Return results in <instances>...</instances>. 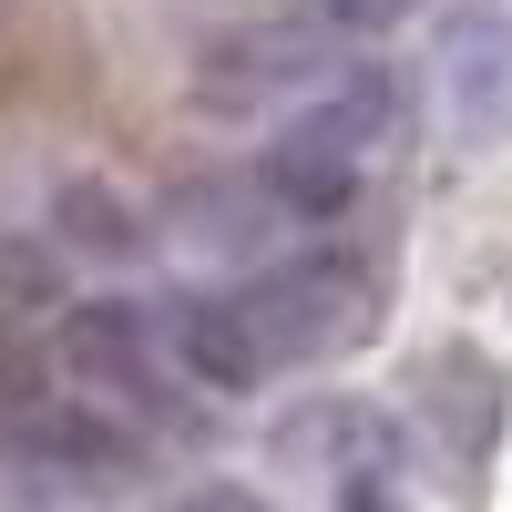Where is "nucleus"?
Wrapping results in <instances>:
<instances>
[{
  "label": "nucleus",
  "instance_id": "nucleus-4",
  "mask_svg": "<svg viewBox=\"0 0 512 512\" xmlns=\"http://www.w3.org/2000/svg\"><path fill=\"white\" fill-rule=\"evenodd\" d=\"M62 390L82 400V410H103V420H123V431H154L164 410V359H154V328H144V308H123V297H93V308H72L62 318Z\"/></svg>",
  "mask_w": 512,
  "mask_h": 512
},
{
  "label": "nucleus",
  "instance_id": "nucleus-9",
  "mask_svg": "<svg viewBox=\"0 0 512 512\" xmlns=\"http://www.w3.org/2000/svg\"><path fill=\"white\" fill-rule=\"evenodd\" d=\"M297 11H308L328 41H379V31H400L420 0H297Z\"/></svg>",
  "mask_w": 512,
  "mask_h": 512
},
{
  "label": "nucleus",
  "instance_id": "nucleus-1",
  "mask_svg": "<svg viewBox=\"0 0 512 512\" xmlns=\"http://www.w3.org/2000/svg\"><path fill=\"white\" fill-rule=\"evenodd\" d=\"M379 256L359 246H308V256H277L267 277L216 287V297H185L175 308V359L205 390H256L277 369H328L379 338Z\"/></svg>",
  "mask_w": 512,
  "mask_h": 512
},
{
  "label": "nucleus",
  "instance_id": "nucleus-8",
  "mask_svg": "<svg viewBox=\"0 0 512 512\" xmlns=\"http://www.w3.org/2000/svg\"><path fill=\"white\" fill-rule=\"evenodd\" d=\"M52 226L72 246H93V256H134L144 246V216H123V195H103V185H62L52 195Z\"/></svg>",
  "mask_w": 512,
  "mask_h": 512
},
{
  "label": "nucleus",
  "instance_id": "nucleus-5",
  "mask_svg": "<svg viewBox=\"0 0 512 512\" xmlns=\"http://www.w3.org/2000/svg\"><path fill=\"white\" fill-rule=\"evenodd\" d=\"M328 72H338V41L297 11L277 31H236L205 52V103H226V113H297V103H318L328 93Z\"/></svg>",
  "mask_w": 512,
  "mask_h": 512
},
{
  "label": "nucleus",
  "instance_id": "nucleus-7",
  "mask_svg": "<svg viewBox=\"0 0 512 512\" xmlns=\"http://www.w3.org/2000/svg\"><path fill=\"white\" fill-rule=\"evenodd\" d=\"M451 103H461V134H482V144L512 134V21L492 0L451 31Z\"/></svg>",
  "mask_w": 512,
  "mask_h": 512
},
{
  "label": "nucleus",
  "instance_id": "nucleus-2",
  "mask_svg": "<svg viewBox=\"0 0 512 512\" xmlns=\"http://www.w3.org/2000/svg\"><path fill=\"white\" fill-rule=\"evenodd\" d=\"M144 472V441L82 400H41L0 420V502L11 512H62V502H113Z\"/></svg>",
  "mask_w": 512,
  "mask_h": 512
},
{
  "label": "nucleus",
  "instance_id": "nucleus-10",
  "mask_svg": "<svg viewBox=\"0 0 512 512\" xmlns=\"http://www.w3.org/2000/svg\"><path fill=\"white\" fill-rule=\"evenodd\" d=\"M164 512H277L267 492H246V482H195V492H175Z\"/></svg>",
  "mask_w": 512,
  "mask_h": 512
},
{
  "label": "nucleus",
  "instance_id": "nucleus-6",
  "mask_svg": "<svg viewBox=\"0 0 512 512\" xmlns=\"http://www.w3.org/2000/svg\"><path fill=\"white\" fill-rule=\"evenodd\" d=\"M256 185L277 195V216L318 226V216H338V205L359 195V154H349V144H328L318 123H287V134L267 144V164H256Z\"/></svg>",
  "mask_w": 512,
  "mask_h": 512
},
{
  "label": "nucleus",
  "instance_id": "nucleus-3",
  "mask_svg": "<svg viewBox=\"0 0 512 512\" xmlns=\"http://www.w3.org/2000/svg\"><path fill=\"white\" fill-rule=\"evenodd\" d=\"M502 420H512V379H502L492 349H461V338H451V349L420 359V441H431L441 482L461 502H482L492 451H502Z\"/></svg>",
  "mask_w": 512,
  "mask_h": 512
}]
</instances>
